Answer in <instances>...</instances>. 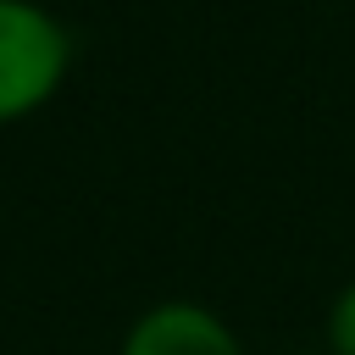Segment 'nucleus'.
I'll use <instances>...</instances> for the list:
<instances>
[{
	"label": "nucleus",
	"instance_id": "obj_4",
	"mask_svg": "<svg viewBox=\"0 0 355 355\" xmlns=\"http://www.w3.org/2000/svg\"><path fill=\"white\" fill-rule=\"evenodd\" d=\"M294 355H327V349H294Z\"/></svg>",
	"mask_w": 355,
	"mask_h": 355
},
{
	"label": "nucleus",
	"instance_id": "obj_3",
	"mask_svg": "<svg viewBox=\"0 0 355 355\" xmlns=\"http://www.w3.org/2000/svg\"><path fill=\"white\" fill-rule=\"evenodd\" d=\"M327 355H355V277L327 305Z\"/></svg>",
	"mask_w": 355,
	"mask_h": 355
},
{
	"label": "nucleus",
	"instance_id": "obj_2",
	"mask_svg": "<svg viewBox=\"0 0 355 355\" xmlns=\"http://www.w3.org/2000/svg\"><path fill=\"white\" fill-rule=\"evenodd\" d=\"M116 355H250V349L233 333V322L216 316L211 305H200V300H155L128 322Z\"/></svg>",
	"mask_w": 355,
	"mask_h": 355
},
{
	"label": "nucleus",
	"instance_id": "obj_1",
	"mask_svg": "<svg viewBox=\"0 0 355 355\" xmlns=\"http://www.w3.org/2000/svg\"><path fill=\"white\" fill-rule=\"evenodd\" d=\"M72 72V33L44 0H0V128L39 116Z\"/></svg>",
	"mask_w": 355,
	"mask_h": 355
}]
</instances>
